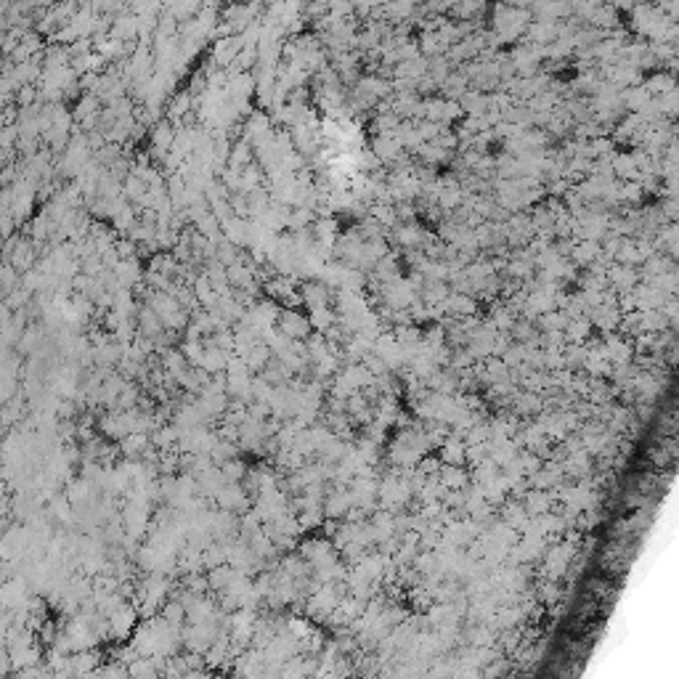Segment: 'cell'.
Here are the masks:
<instances>
[{"mask_svg":"<svg viewBox=\"0 0 679 679\" xmlns=\"http://www.w3.org/2000/svg\"><path fill=\"white\" fill-rule=\"evenodd\" d=\"M541 600L544 602H557L560 600V587H557V584H549V581L544 584V587H541Z\"/></svg>","mask_w":679,"mask_h":679,"instance_id":"cell-1","label":"cell"}]
</instances>
